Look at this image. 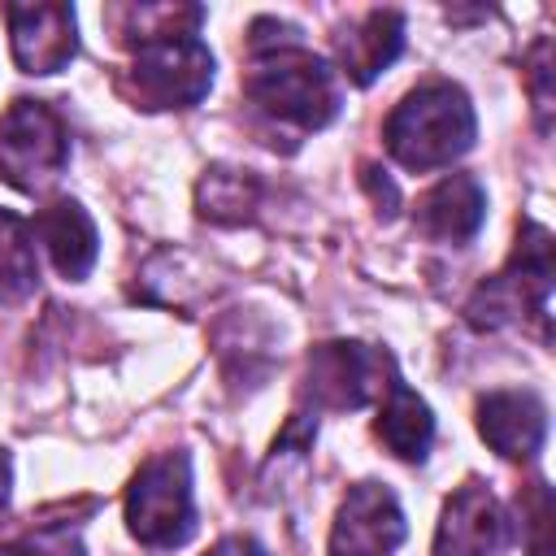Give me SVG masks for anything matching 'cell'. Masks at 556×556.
<instances>
[{
	"instance_id": "obj_1",
	"label": "cell",
	"mask_w": 556,
	"mask_h": 556,
	"mask_svg": "<svg viewBox=\"0 0 556 556\" xmlns=\"http://www.w3.org/2000/svg\"><path fill=\"white\" fill-rule=\"evenodd\" d=\"M243 96L269 122L295 126V130L330 126L339 117V104H343L334 70L313 48H304L295 26H287L278 17L252 22Z\"/></svg>"
},
{
	"instance_id": "obj_2",
	"label": "cell",
	"mask_w": 556,
	"mask_h": 556,
	"mask_svg": "<svg viewBox=\"0 0 556 556\" xmlns=\"http://www.w3.org/2000/svg\"><path fill=\"white\" fill-rule=\"evenodd\" d=\"M473 104L469 96L456 87V83H421L413 87L387 117V152L413 169V174H426V169H443L452 165L456 156H465L473 148Z\"/></svg>"
},
{
	"instance_id": "obj_3",
	"label": "cell",
	"mask_w": 556,
	"mask_h": 556,
	"mask_svg": "<svg viewBox=\"0 0 556 556\" xmlns=\"http://www.w3.org/2000/svg\"><path fill=\"white\" fill-rule=\"evenodd\" d=\"M547 304H552V235L539 222H526L508 265L473 291L465 313L482 330L534 317L547 334Z\"/></svg>"
},
{
	"instance_id": "obj_4",
	"label": "cell",
	"mask_w": 556,
	"mask_h": 556,
	"mask_svg": "<svg viewBox=\"0 0 556 556\" xmlns=\"http://www.w3.org/2000/svg\"><path fill=\"white\" fill-rule=\"evenodd\" d=\"M213 87V52L195 35H174V39H152L139 43L126 74L122 91L135 109H191L204 100Z\"/></svg>"
},
{
	"instance_id": "obj_5",
	"label": "cell",
	"mask_w": 556,
	"mask_h": 556,
	"mask_svg": "<svg viewBox=\"0 0 556 556\" xmlns=\"http://www.w3.org/2000/svg\"><path fill=\"white\" fill-rule=\"evenodd\" d=\"M126 521L130 534L148 547H178L195 530V495H191V460L187 452H161L139 465L126 486Z\"/></svg>"
},
{
	"instance_id": "obj_6",
	"label": "cell",
	"mask_w": 556,
	"mask_h": 556,
	"mask_svg": "<svg viewBox=\"0 0 556 556\" xmlns=\"http://www.w3.org/2000/svg\"><path fill=\"white\" fill-rule=\"evenodd\" d=\"M70 161V130L43 100H13L0 113V178L26 195L56 182Z\"/></svg>"
},
{
	"instance_id": "obj_7",
	"label": "cell",
	"mask_w": 556,
	"mask_h": 556,
	"mask_svg": "<svg viewBox=\"0 0 556 556\" xmlns=\"http://www.w3.org/2000/svg\"><path fill=\"white\" fill-rule=\"evenodd\" d=\"M391 382H400L391 374V356L369 348V343H321L308 356V378H304V395L313 400V408H361L378 395L391 391Z\"/></svg>"
},
{
	"instance_id": "obj_8",
	"label": "cell",
	"mask_w": 556,
	"mask_h": 556,
	"mask_svg": "<svg viewBox=\"0 0 556 556\" xmlns=\"http://www.w3.org/2000/svg\"><path fill=\"white\" fill-rule=\"evenodd\" d=\"M404 543V513L382 482H356L330 526V556H395Z\"/></svg>"
},
{
	"instance_id": "obj_9",
	"label": "cell",
	"mask_w": 556,
	"mask_h": 556,
	"mask_svg": "<svg viewBox=\"0 0 556 556\" xmlns=\"http://www.w3.org/2000/svg\"><path fill=\"white\" fill-rule=\"evenodd\" d=\"M434 556H508V517L482 482H465L434 530Z\"/></svg>"
},
{
	"instance_id": "obj_10",
	"label": "cell",
	"mask_w": 556,
	"mask_h": 556,
	"mask_svg": "<svg viewBox=\"0 0 556 556\" xmlns=\"http://www.w3.org/2000/svg\"><path fill=\"white\" fill-rule=\"evenodd\" d=\"M13 61L26 74H56L74 61V9L70 4H4Z\"/></svg>"
},
{
	"instance_id": "obj_11",
	"label": "cell",
	"mask_w": 556,
	"mask_h": 556,
	"mask_svg": "<svg viewBox=\"0 0 556 556\" xmlns=\"http://www.w3.org/2000/svg\"><path fill=\"white\" fill-rule=\"evenodd\" d=\"M478 434L504 460H534L547 439V408L534 391H491L478 400Z\"/></svg>"
},
{
	"instance_id": "obj_12",
	"label": "cell",
	"mask_w": 556,
	"mask_h": 556,
	"mask_svg": "<svg viewBox=\"0 0 556 556\" xmlns=\"http://www.w3.org/2000/svg\"><path fill=\"white\" fill-rule=\"evenodd\" d=\"M486 191L473 174H447L417 200V230L434 243H469L482 230Z\"/></svg>"
},
{
	"instance_id": "obj_13",
	"label": "cell",
	"mask_w": 556,
	"mask_h": 556,
	"mask_svg": "<svg viewBox=\"0 0 556 556\" xmlns=\"http://www.w3.org/2000/svg\"><path fill=\"white\" fill-rule=\"evenodd\" d=\"M30 230L48 248V256H52V265H56L61 278L78 282V278L91 274V265L100 256V239H96V222L87 217V208L78 200H52V204H43L35 213Z\"/></svg>"
},
{
	"instance_id": "obj_14",
	"label": "cell",
	"mask_w": 556,
	"mask_h": 556,
	"mask_svg": "<svg viewBox=\"0 0 556 556\" xmlns=\"http://www.w3.org/2000/svg\"><path fill=\"white\" fill-rule=\"evenodd\" d=\"M404 48V17L395 9H369L343 35H334V56L348 83L369 87Z\"/></svg>"
},
{
	"instance_id": "obj_15",
	"label": "cell",
	"mask_w": 556,
	"mask_h": 556,
	"mask_svg": "<svg viewBox=\"0 0 556 556\" xmlns=\"http://www.w3.org/2000/svg\"><path fill=\"white\" fill-rule=\"evenodd\" d=\"M378 439L400 456V460H426L430 439H434V417L426 400H417L404 382H391L387 404L378 413Z\"/></svg>"
},
{
	"instance_id": "obj_16",
	"label": "cell",
	"mask_w": 556,
	"mask_h": 556,
	"mask_svg": "<svg viewBox=\"0 0 556 556\" xmlns=\"http://www.w3.org/2000/svg\"><path fill=\"white\" fill-rule=\"evenodd\" d=\"M39 287V256H35V230L17 213L0 208V300L17 304Z\"/></svg>"
},
{
	"instance_id": "obj_17",
	"label": "cell",
	"mask_w": 556,
	"mask_h": 556,
	"mask_svg": "<svg viewBox=\"0 0 556 556\" xmlns=\"http://www.w3.org/2000/svg\"><path fill=\"white\" fill-rule=\"evenodd\" d=\"M261 200V187L248 169H208L200 178V191H195V204H200V217L208 222H222V226H235V222H248L252 208Z\"/></svg>"
},
{
	"instance_id": "obj_18",
	"label": "cell",
	"mask_w": 556,
	"mask_h": 556,
	"mask_svg": "<svg viewBox=\"0 0 556 556\" xmlns=\"http://www.w3.org/2000/svg\"><path fill=\"white\" fill-rule=\"evenodd\" d=\"M113 17L122 22V39L126 43H152V39H174V35H195L204 9L195 4H126L113 9Z\"/></svg>"
},
{
	"instance_id": "obj_19",
	"label": "cell",
	"mask_w": 556,
	"mask_h": 556,
	"mask_svg": "<svg viewBox=\"0 0 556 556\" xmlns=\"http://www.w3.org/2000/svg\"><path fill=\"white\" fill-rule=\"evenodd\" d=\"M9 556H87V547H83V539H78L74 526L48 521V526L26 530V534L9 547Z\"/></svg>"
},
{
	"instance_id": "obj_20",
	"label": "cell",
	"mask_w": 556,
	"mask_h": 556,
	"mask_svg": "<svg viewBox=\"0 0 556 556\" xmlns=\"http://www.w3.org/2000/svg\"><path fill=\"white\" fill-rule=\"evenodd\" d=\"M521 517L530 526V556H552V495H547V482H530V500H521Z\"/></svg>"
},
{
	"instance_id": "obj_21",
	"label": "cell",
	"mask_w": 556,
	"mask_h": 556,
	"mask_svg": "<svg viewBox=\"0 0 556 556\" xmlns=\"http://www.w3.org/2000/svg\"><path fill=\"white\" fill-rule=\"evenodd\" d=\"M547 39H539L534 43V56H530V78H534V109H539V122H543V130H547V113H552V91H547V74H552V65H547Z\"/></svg>"
},
{
	"instance_id": "obj_22",
	"label": "cell",
	"mask_w": 556,
	"mask_h": 556,
	"mask_svg": "<svg viewBox=\"0 0 556 556\" xmlns=\"http://www.w3.org/2000/svg\"><path fill=\"white\" fill-rule=\"evenodd\" d=\"M204 556H265V547L256 539H243V534H230L222 543H213Z\"/></svg>"
},
{
	"instance_id": "obj_23",
	"label": "cell",
	"mask_w": 556,
	"mask_h": 556,
	"mask_svg": "<svg viewBox=\"0 0 556 556\" xmlns=\"http://www.w3.org/2000/svg\"><path fill=\"white\" fill-rule=\"evenodd\" d=\"M9 486H13V469H9V452H0V513L9 504Z\"/></svg>"
}]
</instances>
